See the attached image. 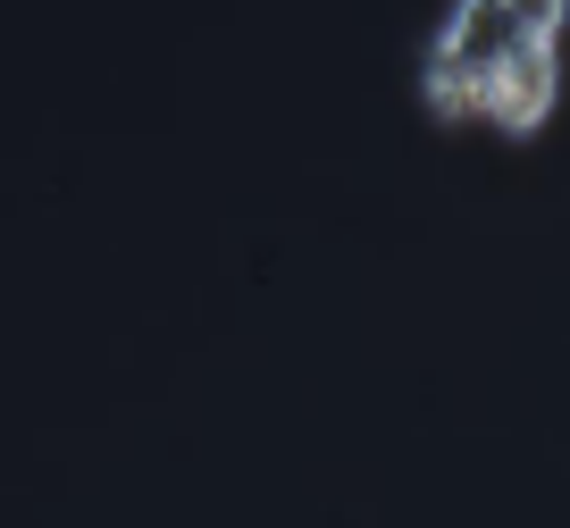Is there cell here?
<instances>
[{
    "mask_svg": "<svg viewBox=\"0 0 570 528\" xmlns=\"http://www.w3.org/2000/svg\"><path fill=\"white\" fill-rule=\"evenodd\" d=\"M512 42H520V26H512L503 0H453L445 18H436V35H428V51H420L428 109H436V118H470V109H479L487 68H495Z\"/></svg>",
    "mask_w": 570,
    "mask_h": 528,
    "instance_id": "cell-1",
    "label": "cell"
},
{
    "mask_svg": "<svg viewBox=\"0 0 570 528\" xmlns=\"http://www.w3.org/2000/svg\"><path fill=\"white\" fill-rule=\"evenodd\" d=\"M553 92H562V59H553V42L520 35L512 51H503L495 68H487L479 109L503 126V135H537V126L553 118Z\"/></svg>",
    "mask_w": 570,
    "mask_h": 528,
    "instance_id": "cell-2",
    "label": "cell"
},
{
    "mask_svg": "<svg viewBox=\"0 0 570 528\" xmlns=\"http://www.w3.org/2000/svg\"><path fill=\"white\" fill-rule=\"evenodd\" d=\"M503 9H512V26H520V35H537V42H553V35H562V18H570V0H503Z\"/></svg>",
    "mask_w": 570,
    "mask_h": 528,
    "instance_id": "cell-3",
    "label": "cell"
}]
</instances>
